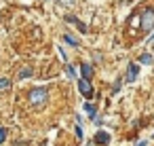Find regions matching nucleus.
<instances>
[{
    "label": "nucleus",
    "instance_id": "9",
    "mask_svg": "<svg viewBox=\"0 0 154 146\" xmlns=\"http://www.w3.org/2000/svg\"><path fill=\"white\" fill-rule=\"evenodd\" d=\"M139 64H146V66L152 64V55H150V53H141V55H139Z\"/></svg>",
    "mask_w": 154,
    "mask_h": 146
},
{
    "label": "nucleus",
    "instance_id": "6",
    "mask_svg": "<svg viewBox=\"0 0 154 146\" xmlns=\"http://www.w3.org/2000/svg\"><path fill=\"white\" fill-rule=\"evenodd\" d=\"M137 72H139V68H137L135 64H129V70H127V81H129V83H133V81L137 78Z\"/></svg>",
    "mask_w": 154,
    "mask_h": 146
},
{
    "label": "nucleus",
    "instance_id": "16",
    "mask_svg": "<svg viewBox=\"0 0 154 146\" xmlns=\"http://www.w3.org/2000/svg\"><path fill=\"white\" fill-rule=\"evenodd\" d=\"M150 40H154V34H152V38H150Z\"/></svg>",
    "mask_w": 154,
    "mask_h": 146
},
{
    "label": "nucleus",
    "instance_id": "11",
    "mask_svg": "<svg viewBox=\"0 0 154 146\" xmlns=\"http://www.w3.org/2000/svg\"><path fill=\"white\" fill-rule=\"evenodd\" d=\"M30 76H32V68H21L19 78H30Z\"/></svg>",
    "mask_w": 154,
    "mask_h": 146
},
{
    "label": "nucleus",
    "instance_id": "4",
    "mask_svg": "<svg viewBox=\"0 0 154 146\" xmlns=\"http://www.w3.org/2000/svg\"><path fill=\"white\" fill-rule=\"evenodd\" d=\"M66 21H68V24H72V26H76L82 34H87V32H89V28H87V26H85L78 17H74V15H66Z\"/></svg>",
    "mask_w": 154,
    "mask_h": 146
},
{
    "label": "nucleus",
    "instance_id": "8",
    "mask_svg": "<svg viewBox=\"0 0 154 146\" xmlns=\"http://www.w3.org/2000/svg\"><path fill=\"white\" fill-rule=\"evenodd\" d=\"M85 110H87V114H89L91 119H95V112H97V108H95L91 102H89V104H85Z\"/></svg>",
    "mask_w": 154,
    "mask_h": 146
},
{
    "label": "nucleus",
    "instance_id": "2",
    "mask_svg": "<svg viewBox=\"0 0 154 146\" xmlns=\"http://www.w3.org/2000/svg\"><path fill=\"white\" fill-rule=\"evenodd\" d=\"M152 28H154V9H146L141 13V30L150 32Z\"/></svg>",
    "mask_w": 154,
    "mask_h": 146
},
{
    "label": "nucleus",
    "instance_id": "13",
    "mask_svg": "<svg viewBox=\"0 0 154 146\" xmlns=\"http://www.w3.org/2000/svg\"><path fill=\"white\" fill-rule=\"evenodd\" d=\"M11 87V81L9 78H0V89H9Z\"/></svg>",
    "mask_w": 154,
    "mask_h": 146
},
{
    "label": "nucleus",
    "instance_id": "15",
    "mask_svg": "<svg viewBox=\"0 0 154 146\" xmlns=\"http://www.w3.org/2000/svg\"><path fill=\"white\" fill-rule=\"evenodd\" d=\"M59 2H61V5H72L74 0H59Z\"/></svg>",
    "mask_w": 154,
    "mask_h": 146
},
{
    "label": "nucleus",
    "instance_id": "14",
    "mask_svg": "<svg viewBox=\"0 0 154 146\" xmlns=\"http://www.w3.org/2000/svg\"><path fill=\"white\" fill-rule=\"evenodd\" d=\"M5 138H7V129H5V127H0V144L5 142Z\"/></svg>",
    "mask_w": 154,
    "mask_h": 146
},
{
    "label": "nucleus",
    "instance_id": "12",
    "mask_svg": "<svg viewBox=\"0 0 154 146\" xmlns=\"http://www.w3.org/2000/svg\"><path fill=\"white\" fill-rule=\"evenodd\" d=\"M66 74H68L70 78H74V76H76V70H74V66H70V64H68V66H66Z\"/></svg>",
    "mask_w": 154,
    "mask_h": 146
},
{
    "label": "nucleus",
    "instance_id": "3",
    "mask_svg": "<svg viewBox=\"0 0 154 146\" xmlns=\"http://www.w3.org/2000/svg\"><path fill=\"white\" fill-rule=\"evenodd\" d=\"M78 91H80L85 97H89V100L95 95V89H93L91 81H87V78H80V81H78Z\"/></svg>",
    "mask_w": 154,
    "mask_h": 146
},
{
    "label": "nucleus",
    "instance_id": "7",
    "mask_svg": "<svg viewBox=\"0 0 154 146\" xmlns=\"http://www.w3.org/2000/svg\"><path fill=\"white\" fill-rule=\"evenodd\" d=\"M95 142L101 144V146H106V144L110 142V133H106V131H97V133H95Z\"/></svg>",
    "mask_w": 154,
    "mask_h": 146
},
{
    "label": "nucleus",
    "instance_id": "1",
    "mask_svg": "<svg viewBox=\"0 0 154 146\" xmlns=\"http://www.w3.org/2000/svg\"><path fill=\"white\" fill-rule=\"evenodd\" d=\"M47 97H49V93H47L45 87H36V89L30 91V104L32 106H42L47 102Z\"/></svg>",
    "mask_w": 154,
    "mask_h": 146
},
{
    "label": "nucleus",
    "instance_id": "10",
    "mask_svg": "<svg viewBox=\"0 0 154 146\" xmlns=\"http://www.w3.org/2000/svg\"><path fill=\"white\" fill-rule=\"evenodd\" d=\"M63 40H66L68 45H72V47H78V40H76L74 36H70V34H66V36H63Z\"/></svg>",
    "mask_w": 154,
    "mask_h": 146
},
{
    "label": "nucleus",
    "instance_id": "5",
    "mask_svg": "<svg viewBox=\"0 0 154 146\" xmlns=\"http://www.w3.org/2000/svg\"><path fill=\"white\" fill-rule=\"evenodd\" d=\"M80 74H82V78L91 81V76H93V66H91V64H82V66H80Z\"/></svg>",
    "mask_w": 154,
    "mask_h": 146
}]
</instances>
